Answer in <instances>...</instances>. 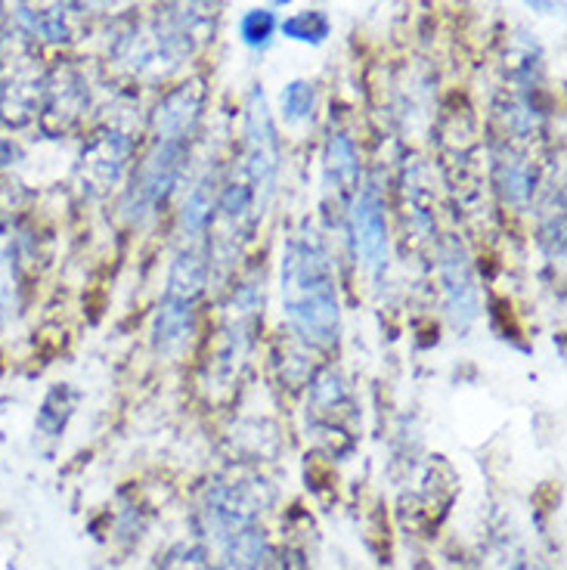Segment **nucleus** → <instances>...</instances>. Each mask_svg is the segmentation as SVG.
<instances>
[{
    "mask_svg": "<svg viewBox=\"0 0 567 570\" xmlns=\"http://www.w3.org/2000/svg\"><path fill=\"white\" fill-rule=\"evenodd\" d=\"M283 316L313 347H332L341 335L339 285L326 245L313 229L289 236L283 248Z\"/></svg>",
    "mask_w": 567,
    "mask_h": 570,
    "instance_id": "1",
    "label": "nucleus"
},
{
    "mask_svg": "<svg viewBox=\"0 0 567 570\" xmlns=\"http://www.w3.org/2000/svg\"><path fill=\"white\" fill-rule=\"evenodd\" d=\"M245 168L252 180L255 202L264 208L280 180V137L267 112V100L261 90H252L245 106Z\"/></svg>",
    "mask_w": 567,
    "mask_h": 570,
    "instance_id": "2",
    "label": "nucleus"
},
{
    "mask_svg": "<svg viewBox=\"0 0 567 570\" xmlns=\"http://www.w3.org/2000/svg\"><path fill=\"white\" fill-rule=\"evenodd\" d=\"M186 142L156 140L153 153L143 158L140 171L134 177V186L128 189L125 199V214L130 220H143L146 214H153L168 199L170 189L177 186L180 174H184Z\"/></svg>",
    "mask_w": 567,
    "mask_h": 570,
    "instance_id": "3",
    "label": "nucleus"
},
{
    "mask_svg": "<svg viewBox=\"0 0 567 570\" xmlns=\"http://www.w3.org/2000/svg\"><path fill=\"white\" fill-rule=\"evenodd\" d=\"M440 283H443L447 314L459 332H466L481 314V301H478L471 261H468L462 243H456V239H447L440 245Z\"/></svg>",
    "mask_w": 567,
    "mask_h": 570,
    "instance_id": "4",
    "label": "nucleus"
},
{
    "mask_svg": "<svg viewBox=\"0 0 567 570\" xmlns=\"http://www.w3.org/2000/svg\"><path fill=\"white\" fill-rule=\"evenodd\" d=\"M351 233H354L360 264L369 273H382L388 267V220H384L382 199L372 186L356 193L351 205Z\"/></svg>",
    "mask_w": 567,
    "mask_h": 570,
    "instance_id": "5",
    "label": "nucleus"
},
{
    "mask_svg": "<svg viewBox=\"0 0 567 570\" xmlns=\"http://www.w3.org/2000/svg\"><path fill=\"white\" fill-rule=\"evenodd\" d=\"M199 85L180 87L168 94L165 100L158 102L156 109V140H170V142H186L189 134L196 130L202 109V90Z\"/></svg>",
    "mask_w": 567,
    "mask_h": 570,
    "instance_id": "6",
    "label": "nucleus"
},
{
    "mask_svg": "<svg viewBox=\"0 0 567 570\" xmlns=\"http://www.w3.org/2000/svg\"><path fill=\"white\" fill-rule=\"evenodd\" d=\"M196 301L186 298H168L162 301L158 307L156 323H153V342L162 356H177L184 351L189 338L196 335V311H193Z\"/></svg>",
    "mask_w": 567,
    "mask_h": 570,
    "instance_id": "7",
    "label": "nucleus"
},
{
    "mask_svg": "<svg viewBox=\"0 0 567 570\" xmlns=\"http://www.w3.org/2000/svg\"><path fill=\"white\" fill-rule=\"evenodd\" d=\"M75 13L71 0H16V19L43 41H69V22Z\"/></svg>",
    "mask_w": 567,
    "mask_h": 570,
    "instance_id": "8",
    "label": "nucleus"
},
{
    "mask_svg": "<svg viewBox=\"0 0 567 570\" xmlns=\"http://www.w3.org/2000/svg\"><path fill=\"white\" fill-rule=\"evenodd\" d=\"M205 283H208V261H205V255H202L199 248L186 245L184 252L177 255V261L170 264L168 295L196 301L202 295Z\"/></svg>",
    "mask_w": 567,
    "mask_h": 570,
    "instance_id": "9",
    "label": "nucleus"
},
{
    "mask_svg": "<svg viewBox=\"0 0 567 570\" xmlns=\"http://www.w3.org/2000/svg\"><path fill=\"white\" fill-rule=\"evenodd\" d=\"M326 184L341 193H351L360 180V156L348 134H332L326 142Z\"/></svg>",
    "mask_w": 567,
    "mask_h": 570,
    "instance_id": "10",
    "label": "nucleus"
},
{
    "mask_svg": "<svg viewBox=\"0 0 567 570\" xmlns=\"http://www.w3.org/2000/svg\"><path fill=\"white\" fill-rule=\"evenodd\" d=\"M497 171L499 189H502L506 202H511L515 208H527V202L534 196V171H530V165L521 156L509 153V156L499 158Z\"/></svg>",
    "mask_w": 567,
    "mask_h": 570,
    "instance_id": "11",
    "label": "nucleus"
},
{
    "mask_svg": "<svg viewBox=\"0 0 567 570\" xmlns=\"http://www.w3.org/2000/svg\"><path fill=\"white\" fill-rule=\"evenodd\" d=\"M212 189H208V184H196L186 193L184 212H180V229H184L186 245H193L196 239H202V236L208 233V227H212Z\"/></svg>",
    "mask_w": 567,
    "mask_h": 570,
    "instance_id": "12",
    "label": "nucleus"
},
{
    "mask_svg": "<svg viewBox=\"0 0 567 570\" xmlns=\"http://www.w3.org/2000/svg\"><path fill=\"white\" fill-rule=\"evenodd\" d=\"M125 158H128V142L115 146V140H106L97 142L94 153H87L85 168L90 177H100V184L109 186L125 171Z\"/></svg>",
    "mask_w": 567,
    "mask_h": 570,
    "instance_id": "13",
    "label": "nucleus"
},
{
    "mask_svg": "<svg viewBox=\"0 0 567 570\" xmlns=\"http://www.w3.org/2000/svg\"><path fill=\"white\" fill-rule=\"evenodd\" d=\"M313 109H316V90L311 81H289L280 94V115L289 128L311 121Z\"/></svg>",
    "mask_w": 567,
    "mask_h": 570,
    "instance_id": "14",
    "label": "nucleus"
},
{
    "mask_svg": "<svg viewBox=\"0 0 567 570\" xmlns=\"http://www.w3.org/2000/svg\"><path fill=\"white\" fill-rule=\"evenodd\" d=\"M280 31H283L289 41L320 47V43L329 38L332 22H329V16L320 13V10H304V13L289 16L285 22H280Z\"/></svg>",
    "mask_w": 567,
    "mask_h": 570,
    "instance_id": "15",
    "label": "nucleus"
},
{
    "mask_svg": "<svg viewBox=\"0 0 567 570\" xmlns=\"http://www.w3.org/2000/svg\"><path fill=\"white\" fill-rule=\"evenodd\" d=\"M71 406H75V394H71L69 387H53V391L47 394V400H43L41 413H38V428H41V434H47V438H59L66 422H69Z\"/></svg>",
    "mask_w": 567,
    "mask_h": 570,
    "instance_id": "16",
    "label": "nucleus"
},
{
    "mask_svg": "<svg viewBox=\"0 0 567 570\" xmlns=\"http://www.w3.org/2000/svg\"><path fill=\"white\" fill-rule=\"evenodd\" d=\"M276 31H280V19H276L273 10H267V7L248 10V13L239 19V38L242 43L252 47V50H264V47H270Z\"/></svg>",
    "mask_w": 567,
    "mask_h": 570,
    "instance_id": "17",
    "label": "nucleus"
},
{
    "mask_svg": "<svg viewBox=\"0 0 567 570\" xmlns=\"http://www.w3.org/2000/svg\"><path fill=\"white\" fill-rule=\"evenodd\" d=\"M527 7L534 10V13H555V0H525Z\"/></svg>",
    "mask_w": 567,
    "mask_h": 570,
    "instance_id": "18",
    "label": "nucleus"
},
{
    "mask_svg": "<svg viewBox=\"0 0 567 570\" xmlns=\"http://www.w3.org/2000/svg\"><path fill=\"white\" fill-rule=\"evenodd\" d=\"M270 3H276V7H289V3H295V0H270Z\"/></svg>",
    "mask_w": 567,
    "mask_h": 570,
    "instance_id": "19",
    "label": "nucleus"
}]
</instances>
